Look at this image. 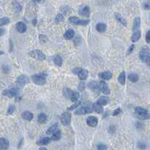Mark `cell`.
<instances>
[{"instance_id": "15", "label": "cell", "mask_w": 150, "mask_h": 150, "mask_svg": "<svg viewBox=\"0 0 150 150\" xmlns=\"http://www.w3.org/2000/svg\"><path fill=\"white\" fill-rule=\"evenodd\" d=\"M99 76L100 79H102L103 80H109L112 79L113 77V73L109 71H106V72H100L99 74Z\"/></svg>"}, {"instance_id": "10", "label": "cell", "mask_w": 150, "mask_h": 150, "mask_svg": "<svg viewBox=\"0 0 150 150\" xmlns=\"http://www.w3.org/2000/svg\"><path fill=\"white\" fill-rule=\"evenodd\" d=\"M99 87H100V91L102 93H103L104 94L106 95H108L110 94V91H109V88L107 85V84L104 82V81H101L99 83Z\"/></svg>"}, {"instance_id": "36", "label": "cell", "mask_w": 150, "mask_h": 150, "mask_svg": "<svg viewBox=\"0 0 150 150\" xmlns=\"http://www.w3.org/2000/svg\"><path fill=\"white\" fill-rule=\"evenodd\" d=\"M81 103H82L81 100H77V101H76L74 104H72V106H70V107L68 108V110H69V111H71V110H73V109H76L77 107H79V106L81 105Z\"/></svg>"}, {"instance_id": "44", "label": "cell", "mask_w": 150, "mask_h": 150, "mask_svg": "<svg viewBox=\"0 0 150 150\" xmlns=\"http://www.w3.org/2000/svg\"><path fill=\"white\" fill-rule=\"evenodd\" d=\"M143 8L145 10H150V1L146 2L143 4Z\"/></svg>"}, {"instance_id": "42", "label": "cell", "mask_w": 150, "mask_h": 150, "mask_svg": "<svg viewBox=\"0 0 150 150\" xmlns=\"http://www.w3.org/2000/svg\"><path fill=\"white\" fill-rule=\"evenodd\" d=\"M137 146H138V148L140 149H145L146 148V145L144 143H141V142H140V143H138Z\"/></svg>"}, {"instance_id": "17", "label": "cell", "mask_w": 150, "mask_h": 150, "mask_svg": "<svg viewBox=\"0 0 150 150\" xmlns=\"http://www.w3.org/2000/svg\"><path fill=\"white\" fill-rule=\"evenodd\" d=\"M109 98H108L107 97H106V96H103V97H100L98 100H97V103L98 104H100V105H101V106H106V105H107L109 103Z\"/></svg>"}, {"instance_id": "29", "label": "cell", "mask_w": 150, "mask_h": 150, "mask_svg": "<svg viewBox=\"0 0 150 150\" xmlns=\"http://www.w3.org/2000/svg\"><path fill=\"white\" fill-rule=\"evenodd\" d=\"M57 127H58V124L57 123H55V124H54L51 127H50L48 129V131H47V132H46V134H48V135H50V134H53L56 131H57Z\"/></svg>"}, {"instance_id": "9", "label": "cell", "mask_w": 150, "mask_h": 150, "mask_svg": "<svg viewBox=\"0 0 150 150\" xmlns=\"http://www.w3.org/2000/svg\"><path fill=\"white\" fill-rule=\"evenodd\" d=\"M29 82V79L26 76H20L17 78L16 81V84L18 87H23L26 84H28Z\"/></svg>"}, {"instance_id": "24", "label": "cell", "mask_w": 150, "mask_h": 150, "mask_svg": "<svg viewBox=\"0 0 150 150\" xmlns=\"http://www.w3.org/2000/svg\"><path fill=\"white\" fill-rule=\"evenodd\" d=\"M74 35H75V32L73 31V29H68L64 33V38L66 40H70L73 38Z\"/></svg>"}, {"instance_id": "32", "label": "cell", "mask_w": 150, "mask_h": 150, "mask_svg": "<svg viewBox=\"0 0 150 150\" xmlns=\"http://www.w3.org/2000/svg\"><path fill=\"white\" fill-rule=\"evenodd\" d=\"M12 5H13V8L14 9L17 11V12H20L21 10H22V7L20 5V4L19 2H17V1H14L12 2Z\"/></svg>"}, {"instance_id": "16", "label": "cell", "mask_w": 150, "mask_h": 150, "mask_svg": "<svg viewBox=\"0 0 150 150\" xmlns=\"http://www.w3.org/2000/svg\"><path fill=\"white\" fill-rule=\"evenodd\" d=\"M9 147V142L5 138H0V150H6Z\"/></svg>"}, {"instance_id": "14", "label": "cell", "mask_w": 150, "mask_h": 150, "mask_svg": "<svg viewBox=\"0 0 150 150\" xmlns=\"http://www.w3.org/2000/svg\"><path fill=\"white\" fill-rule=\"evenodd\" d=\"M16 29L20 33H24L26 31V26L23 22H18L16 24Z\"/></svg>"}, {"instance_id": "48", "label": "cell", "mask_w": 150, "mask_h": 150, "mask_svg": "<svg viewBox=\"0 0 150 150\" xmlns=\"http://www.w3.org/2000/svg\"><path fill=\"white\" fill-rule=\"evenodd\" d=\"M82 68H79V67H77V68H75L73 70H72V72H73V73L74 74H76V75H78L81 71H82Z\"/></svg>"}, {"instance_id": "4", "label": "cell", "mask_w": 150, "mask_h": 150, "mask_svg": "<svg viewBox=\"0 0 150 150\" xmlns=\"http://www.w3.org/2000/svg\"><path fill=\"white\" fill-rule=\"evenodd\" d=\"M69 20L71 23L78 26H87L90 23L89 20H82V19H79L77 17H70L69 18Z\"/></svg>"}, {"instance_id": "7", "label": "cell", "mask_w": 150, "mask_h": 150, "mask_svg": "<svg viewBox=\"0 0 150 150\" xmlns=\"http://www.w3.org/2000/svg\"><path fill=\"white\" fill-rule=\"evenodd\" d=\"M71 118H72V116H71V113L69 112H65V113H63L61 115V117H60V122H61L62 125H64V126H66V125H70V123H71Z\"/></svg>"}, {"instance_id": "21", "label": "cell", "mask_w": 150, "mask_h": 150, "mask_svg": "<svg viewBox=\"0 0 150 150\" xmlns=\"http://www.w3.org/2000/svg\"><path fill=\"white\" fill-rule=\"evenodd\" d=\"M50 142H51V139L49 137H43L40 139L39 141H37L36 143L39 146H45V145H48Z\"/></svg>"}, {"instance_id": "41", "label": "cell", "mask_w": 150, "mask_h": 150, "mask_svg": "<svg viewBox=\"0 0 150 150\" xmlns=\"http://www.w3.org/2000/svg\"><path fill=\"white\" fill-rule=\"evenodd\" d=\"M85 88V82H81L79 83V90L81 91H84Z\"/></svg>"}, {"instance_id": "20", "label": "cell", "mask_w": 150, "mask_h": 150, "mask_svg": "<svg viewBox=\"0 0 150 150\" xmlns=\"http://www.w3.org/2000/svg\"><path fill=\"white\" fill-rule=\"evenodd\" d=\"M78 76L80 80L84 81L85 79H87L88 76V71L87 69H82V71L78 74Z\"/></svg>"}, {"instance_id": "40", "label": "cell", "mask_w": 150, "mask_h": 150, "mask_svg": "<svg viewBox=\"0 0 150 150\" xmlns=\"http://www.w3.org/2000/svg\"><path fill=\"white\" fill-rule=\"evenodd\" d=\"M97 149L98 150H106L107 149V147L106 145L103 144V143H100L98 144L97 146Z\"/></svg>"}, {"instance_id": "38", "label": "cell", "mask_w": 150, "mask_h": 150, "mask_svg": "<svg viewBox=\"0 0 150 150\" xmlns=\"http://www.w3.org/2000/svg\"><path fill=\"white\" fill-rule=\"evenodd\" d=\"M10 22V19L8 17H2L0 19V26H4V25H6L8 23H9Z\"/></svg>"}, {"instance_id": "2", "label": "cell", "mask_w": 150, "mask_h": 150, "mask_svg": "<svg viewBox=\"0 0 150 150\" xmlns=\"http://www.w3.org/2000/svg\"><path fill=\"white\" fill-rule=\"evenodd\" d=\"M135 111H136L137 116L140 119H141L143 120H146V119H150V114L146 109H143L142 107H137Z\"/></svg>"}, {"instance_id": "49", "label": "cell", "mask_w": 150, "mask_h": 150, "mask_svg": "<svg viewBox=\"0 0 150 150\" xmlns=\"http://www.w3.org/2000/svg\"><path fill=\"white\" fill-rule=\"evenodd\" d=\"M35 3H38V4H42L44 3L45 2V0H32Z\"/></svg>"}, {"instance_id": "43", "label": "cell", "mask_w": 150, "mask_h": 150, "mask_svg": "<svg viewBox=\"0 0 150 150\" xmlns=\"http://www.w3.org/2000/svg\"><path fill=\"white\" fill-rule=\"evenodd\" d=\"M39 40L41 42H45L48 41V38L45 36V35H40L39 36Z\"/></svg>"}, {"instance_id": "37", "label": "cell", "mask_w": 150, "mask_h": 150, "mask_svg": "<svg viewBox=\"0 0 150 150\" xmlns=\"http://www.w3.org/2000/svg\"><path fill=\"white\" fill-rule=\"evenodd\" d=\"M64 20V17L62 14H58L55 17V22L57 23H60Z\"/></svg>"}, {"instance_id": "23", "label": "cell", "mask_w": 150, "mask_h": 150, "mask_svg": "<svg viewBox=\"0 0 150 150\" xmlns=\"http://www.w3.org/2000/svg\"><path fill=\"white\" fill-rule=\"evenodd\" d=\"M93 109L94 112H96L97 113H102L103 112V106L98 104L97 103H94L93 104Z\"/></svg>"}, {"instance_id": "11", "label": "cell", "mask_w": 150, "mask_h": 150, "mask_svg": "<svg viewBox=\"0 0 150 150\" xmlns=\"http://www.w3.org/2000/svg\"><path fill=\"white\" fill-rule=\"evenodd\" d=\"M88 88L91 89L93 91H94L96 94H99L100 91L99 85H97V83L95 81H91L88 84Z\"/></svg>"}, {"instance_id": "35", "label": "cell", "mask_w": 150, "mask_h": 150, "mask_svg": "<svg viewBox=\"0 0 150 150\" xmlns=\"http://www.w3.org/2000/svg\"><path fill=\"white\" fill-rule=\"evenodd\" d=\"M54 63H55L57 66H62V63H63L62 58H61L60 56H58V55H57V56L54 57Z\"/></svg>"}, {"instance_id": "39", "label": "cell", "mask_w": 150, "mask_h": 150, "mask_svg": "<svg viewBox=\"0 0 150 150\" xmlns=\"http://www.w3.org/2000/svg\"><path fill=\"white\" fill-rule=\"evenodd\" d=\"M14 112H15V106L14 105L9 106L8 109V115H11V114H13Z\"/></svg>"}, {"instance_id": "47", "label": "cell", "mask_w": 150, "mask_h": 150, "mask_svg": "<svg viewBox=\"0 0 150 150\" xmlns=\"http://www.w3.org/2000/svg\"><path fill=\"white\" fill-rule=\"evenodd\" d=\"M120 113H122V109H120V108H118V109H116L114 112H113V116H118Z\"/></svg>"}, {"instance_id": "25", "label": "cell", "mask_w": 150, "mask_h": 150, "mask_svg": "<svg viewBox=\"0 0 150 150\" xmlns=\"http://www.w3.org/2000/svg\"><path fill=\"white\" fill-rule=\"evenodd\" d=\"M96 29L100 32H104L106 30V25L105 23H97V26H96Z\"/></svg>"}, {"instance_id": "13", "label": "cell", "mask_w": 150, "mask_h": 150, "mask_svg": "<svg viewBox=\"0 0 150 150\" xmlns=\"http://www.w3.org/2000/svg\"><path fill=\"white\" fill-rule=\"evenodd\" d=\"M79 13L80 15L83 16V17H88L90 16V8L88 6H83L79 9Z\"/></svg>"}, {"instance_id": "27", "label": "cell", "mask_w": 150, "mask_h": 150, "mask_svg": "<svg viewBox=\"0 0 150 150\" xmlns=\"http://www.w3.org/2000/svg\"><path fill=\"white\" fill-rule=\"evenodd\" d=\"M61 137V131L60 130H57L53 134H52V137H51V140H54V141H57L60 139Z\"/></svg>"}, {"instance_id": "12", "label": "cell", "mask_w": 150, "mask_h": 150, "mask_svg": "<svg viewBox=\"0 0 150 150\" xmlns=\"http://www.w3.org/2000/svg\"><path fill=\"white\" fill-rule=\"evenodd\" d=\"M87 125L90 127H96L98 124V120L95 116H90L87 119Z\"/></svg>"}, {"instance_id": "8", "label": "cell", "mask_w": 150, "mask_h": 150, "mask_svg": "<svg viewBox=\"0 0 150 150\" xmlns=\"http://www.w3.org/2000/svg\"><path fill=\"white\" fill-rule=\"evenodd\" d=\"M18 94H19V89L17 88H13L7 89V90H5L3 91V95L7 96L10 98L16 97Z\"/></svg>"}, {"instance_id": "34", "label": "cell", "mask_w": 150, "mask_h": 150, "mask_svg": "<svg viewBox=\"0 0 150 150\" xmlns=\"http://www.w3.org/2000/svg\"><path fill=\"white\" fill-rule=\"evenodd\" d=\"M79 96H80V95H79V92H77V91H73V93H72V96H71V98H70L71 101L75 103L76 101L79 100Z\"/></svg>"}, {"instance_id": "52", "label": "cell", "mask_w": 150, "mask_h": 150, "mask_svg": "<svg viewBox=\"0 0 150 150\" xmlns=\"http://www.w3.org/2000/svg\"><path fill=\"white\" fill-rule=\"evenodd\" d=\"M2 54H4V52L2 51H0V55H2Z\"/></svg>"}, {"instance_id": "6", "label": "cell", "mask_w": 150, "mask_h": 150, "mask_svg": "<svg viewBox=\"0 0 150 150\" xmlns=\"http://www.w3.org/2000/svg\"><path fill=\"white\" fill-rule=\"evenodd\" d=\"M94 111L93 109V105H89V106H83L81 107L79 109H78L75 114L78 115V116H82V115H86V114H89L91 113H92Z\"/></svg>"}, {"instance_id": "3", "label": "cell", "mask_w": 150, "mask_h": 150, "mask_svg": "<svg viewBox=\"0 0 150 150\" xmlns=\"http://www.w3.org/2000/svg\"><path fill=\"white\" fill-rule=\"evenodd\" d=\"M32 80L35 84L38 85H42L46 83V75L45 74L33 75L32 76Z\"/></svg>"}, {"instance_id": "28", "label": "cell", "mask_w": 150, "mask_h": 150, "mask_svg": "<svg viewBox=\"0 0 150 150\" xmlns=\"http://www.w3.org/2000/svg\"><path fill=\"white\" fill-rule=\"evenodd\" d=\"M141 37V32L140 31H137L133 33L132 36H131V41L133 42H137Z\"/></svg>"}, {"instance_id": "1", "label": "cell", "mask_w": 150, "mask_h": 150, "mask_svg": "<svg viewBox=\"0 0 150 150\" xmlns=\"http://www.w3.org/2000/svg\"><path fill=\"white\" fill-rule=\"evenodd\" d=\"M140 58L142 62L150 66V48L147 46H143L140 51Z\"/></svg>"}, {"instance_id": "31", "label": "cell", "mask_w": 150, "mask_h": 150, "mask_svg": "<svg viewBox=\"0 0 150 150\" xmlns=\"http://www.w3.org/2000/svg\"><path fill=\"white\" fill-rule=\"evenodd\" d=\"M140 17H137L134 18V23H133V29H137L140 27Z\"/></svg>"}, {"instance_id": "51", "label": "cell", "mask_w": 150, "mask_h": 150, "mask_svg": "<svg viewBox=\"0 0 150 150\" xmlns=\"http://www.w3.org/2000/svg\"><path fill=\"white\" fill-rule=\"evenodd\" d=\"M39 150H48L47 149V148H45V147H41Z\"/></svg>"}, {"instance_id": "19", "label": "cell", "mask_w": 150, "mask_h": 150, "mask_svg": "<svg viewBox=\"0 0 150 150\" xmlns=\"http://www.w3.org/2000/svg\"><path fill=\"white\" fill-rule=\"evenodd\" d=\"M33 114L29 112V111H24L22 114H21V117L27 121H31L33 119Z\"/></svg>"}, {"instance_id": "33", "label": "cell", "mask_w": 150, "mask_h": 150, "mask_svg": "<svg viewBox=\"0 0 150 150\" xmlns=\"http://www.w3.org/2000/svg\"><path fill=\"white\" fill-rule=\"evenodd\" d=\"M128 79L131 82H137L139 79V77L137 74L135 73H131L128 76Z\"/></svg>"}, {"instance_id": "22", "label": "cell", "mask_w": 150, "mask_h": 150, "mask_svg": "<svg viewBox=\"0 0 150 150\" xmlns=\"http://www.w3.org/2000/svg\"><path fill=\"white\" fill-rule=\"evenodd\" d=\"M63 95L64 97L66 98V99H69L71 98V96L73 93V91H72L70 88H63Z\"/></svg>"}, {"instance_id": "46", "label": "cell", "mask_w": 150, "mask_h": 150, "mask_svg": "<svg viewBox=\"0 0 150 150\" xmlns=\"http://www.w3.org/2000/svg\"><path fill=\"white\" fill-rule=\"evenodd\" d=\"M134 45H130L129 48L128 49L127 54H131V52L134 51Z\"/></svg>"}, {"instance_id": "18", "label": "cell", "mask_w": 150, "mask_h": 150, "mask_svg": "<svg viewBox=\"0 0 150 150\" xmlns=\"http://www.w3.org/2000/svg\"><path fill=\"white\" fill-rule=\"evenodd\" d=\"M115 17L116 19L117 20V21L121 23L122 25H123L124 26H127V22H126V20L119 13H116L115 14Z\"/></svg>"}, {"instance_id": "26", "label": "cell", "mask_w": 150, "mask_h": 150, "mask_svg": "<svg viewBox=\"0 0 150 150\" xmlns=\"http://www.w3.org/2000/svg\"><path fill=\"white\" fill-rule=\"evenodd\" d=\"M47 122V116L45 113H40L38 116V122L39 124H45Z\"/></svg>"}, {"instance_id": "50", "label": "cell", "mask_w": 150, "mask_h": 150, "mask_svg": "<svg viewBox=\"0 0 150 150\" xmlns=\"http://www.w3.org/2000/svg\"><path fill=\"white\" fill-rule=\"evenodd\" d=\"M5 34V29H0V37L2 36Z\"/></svg>"}, {"instance_id": "45", "label": "cell", "mask_w": 150, "mask_h": 150, "mask_svg": "<svg viewBox=\"0 0 150 150\" xmlns=\"http://www.w3.org/2000/svg\"><path fill=\"white\" fill-rule=\"evenodd\" d=\"M146 42L147 43H150V30L147 31L146 34Z\"/></svg>"}, {"instance_id": "5", "label": "cell", "mask_w": 150, "mask_h": 150, "mask_svg": "<svg viewBox=\"0 0 150 150\" xmlns=\"http://www.w3.org/2000/svg\"><path fill=\"white\" fill-rule=\"evenodd\" d=\"M28 54L32 58H35L39 60H44L46 58L45 54L40 50H34V51H29Z\"/></svg>"}, {"instance_id": "30", "label": "cell", "mask_w": 150, "mask_h": 150, "mask_svg": "<svg viewBox=\"0 0 150 150\" xmlns=\"http://www.w3.org/2000/svg\"><path fill=\"white\" fill-rule=\"evenodd\" d=\"M125 79H126V75H125V72L123 71L120 73L119 76V82L121 85H125Z\"/></svg>"}]
</instances>
